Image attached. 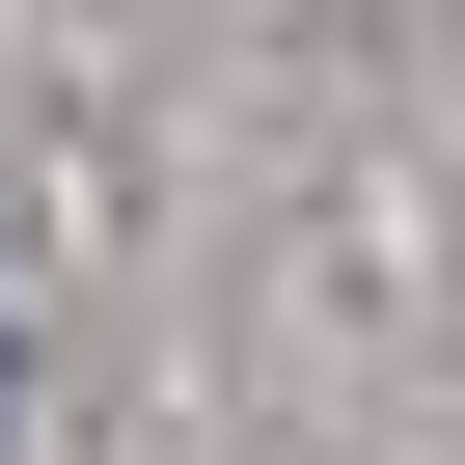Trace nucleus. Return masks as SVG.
<instances>
[{
  "label": "nucleus",
  "instance_id": "f257e3e1",
  "mask_svg": "<svg viewBox=\"0 0 465 465\" xmlns=\"http://www.w3.org/2000/svg\"><path fill=\"white\" fill-rule=\"evenodd\" d=\"M0 411H28V383H0Z\"/></svg>",
  "mask_w": 465,
  "mask_h": 465
}]
</instances>
